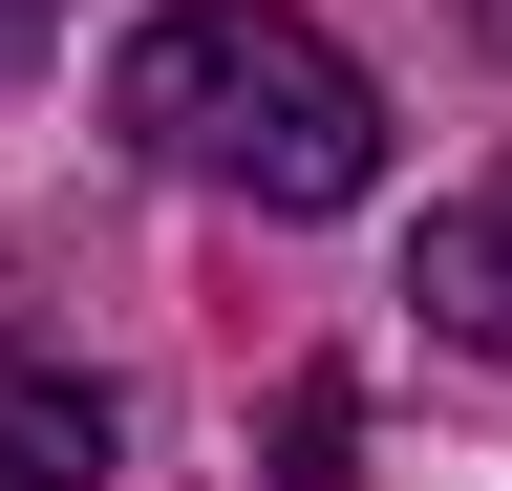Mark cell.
I'll return each mask as SVG.
<instances>
[{
	"instance_id": "3",
	"label": "cell",
	"mask_w": 512,
	"mask_h": 491,
	"mask_svg": "<svg viewBox=\"0 0 512 491\" xmlns=\"http://www.w3.org/2000/svg\"><path fill=\"white\" fill-rule=\"evenodd\" d=\"M406 299H427V342L512 363V150L470 171V193H427V235H406Z\"/></svg>"
},
{
	"instance_id": "2",
	"label": "cell",
	"mask_w": 512,
	"mask_h": 491,
	"mask_svg": "<svg viewBox=\"0 0 512 491\" xmlns=\"http://www.w3.org/2000/svg\"><path fill=\"white\" fill-rule=\"evenodd\" d=\"M128 406L86 385V342H43V299L0 278V491H107Z\"/></svg>"
},
{
	"instance_id": "5",
	"label": "cell",
	"mask_w": 512,
	"mask_h": 491,
	"mask_svg": "<svg viewBox=\"0 0 512 491\" xmlns=\"http://www.w3.org/2000/svg\"><path fill=\"white\" fill-rule=\"evenodd\" d=\"M43 43H64V0H0V86H22V65H43Z\"/></svg>"
},
{
	"instance_id": "4",
	"label": "cell",
	"mask_w": 512,
	"mask_h": 491,
	"mask_svg": "<svg viewBox=\"0 0 512 491\" xmlns=\"http://www.w3.org/2000/svg\"><path fill=\"white\" fill-rule=\"evenodd\" d=\"M342 449H363V406H342V363H299V385H278V491H363Z\"/></svg>"
},
{
	"instance_id": "1",
	"label": "cell",
	"mask_w": 512,
	"mask_h": 491,
	"mask_svg": "<svg viewBox=\"0 0 512 491\" xmlns=\"http://www.w3.org/2000/svg\"><path fill=\"white\" fill-rule=\"evenodd\" d=\"M107 129L150 171H192V193H235V214H363L384 193V86L299 0H171V22H128Z\"/></svg>"
}]
</instances>
